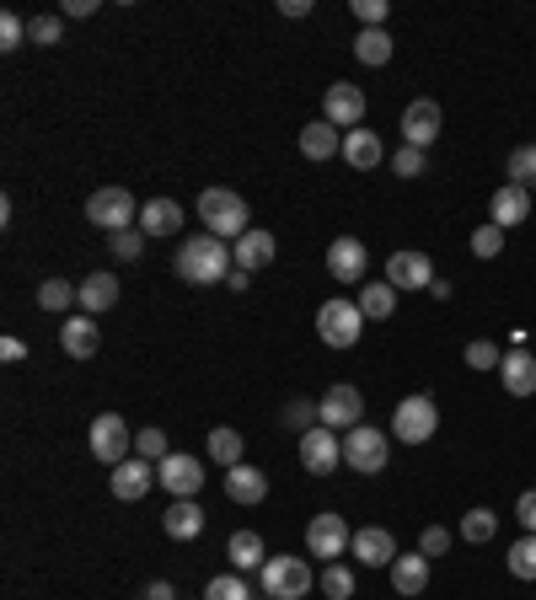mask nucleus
<instances>
[{"instance_id":"1","label":"nucleus","mask_w":536,"mask_h":600,"mask_svg":"<svg viewBox=\"0 0 536 600\" xmlns=\"http://www.w3.org/2000/svg\"><path fill=\"white\" fill-rule=\"evenodd\" d=\"M172 268H178V279H188V284H226L236 258H231V247H226L220 236L199 231V236H188V242L178 247Z\"/></svg>"},{"instance_id":"2","label":"nucleus","mask_w":536,"mask_h":600,"mask_svg":"<svg viewBox=\"0 0 536 600\" xmlns=\"http://www.w3.org/2000/svg\"><path fill=\"white\" fill-rule=\"evenodd\" d=\"M199 215H204V231L220 236V242H242L253 225H247V199L236 188H204L199 194Z\"/></svg>"},{"instance_id":"3","label":"nucleus","mask_w":536,"mask_h":600,"mask_svg":"<svg viewBox=\"0 0 536 600\" xmlns=\"http://www.w3.org/2000/svg\"><path fill=\"white\" fill-rule=\"evenodd\" d=\"M258 579H264V596L268 600H301L312 585H317L306 558H268L264 568H258Z\"/></svg>"},{"instance_id":"4","label":"nucleus","mask_w":536,"mask_h":600,"mask_svg":"<svg viewBox=\"0 0 536 600\" xmlns=\"http://www.w3.org/2000/svg\"><path fill=\"white\" fill-rule=\"evenodd\" d=\"M387 456H392V445H387V434H381V429H370V424L343 429V462H349L354 472L376 477V472H387Z\"/></svg>"},{"instance_id":"5","label":"nucleus","mask_w":536,"mask_h":600,"mask_svg":"<svg viewBox=\"0 0 536 600\" xmlns=\"http://www.w3.org/2000/svg\"><path fill=\"white\" fill-rule=\"evenodd\" d=\"M360 328H365L360 301H322V311H317V338H322L328 348H354V343H360Z\"/></svg>"},{"instance_id":"6","label":"nucleus","mask_w":536,"mask_h":600,"mask_svg":"<svg viewBox=\"0 0 536 600\" xmlns=\"http://www.w3.org/2000/svg\"><path fill=\"white\" fill-rule=\"evenodd\" d=\"M86 440H92V456L108 462V467H124L130 451H134V434H130V424H124L119 413H97L92 429H86Z\"/></svg>"},{"instance_id":"7","label":"nucleus","mask_w":536,"mask_h":600,"mask_svg":"<svg viewBox=\"0 0 536 600\" xmlns=\"http://www.w3.org/2000/svg\"><path fill=\"white\" fill-rule=\"evenodd\" d=\"M435 429H440V407L435 397H402L398 413H392V434H398L402 445H424V440H435Z\"/></svg>"},{"instance_id":"8","label":"nucleus","mask_w":536,"mask_h":600,"mask_svg":"<svg viewBox=\"0 0 536 600\" xmlns=\"http://www.w3.org/2000/svg\"><path fill=\"white\" fill-rule=\"evenodd\" d=\"M86 220H92V225H102V231L113 236V231L139 225V209H134L130 188H97V194L86 199Z\"/></svg>"},{"instance_id":"9","label":"nucleus","mask_w":536,"mask_h":600,"mask_svg":"<svg viewBox=\"0 0 536 600\" xmlns=\"http://www.w3.org/2000/svg\"><path fill=\"white\" fill-rule=\"evenodd\" d=\"M317 413H322V429H354V424H365V397H360V387L333 381L317 402Z\"/></svg>"},{"instance_id":"10","label":"nucleus","mask_w":536,"mask_h":600,"mask_svg":"<svg viewBox=\"0 0 536 600\" xmlns=\"http://www.w3.org/2000/svg\"><path fill=\"white\" fill-rule=\"evenodd\" d=\"M349 541H354V531H349L343 515H333V510H328V515H312V526H306V552H312V558H328V563H333V558L349 552Z\"/></svg>"},{"instance_id":"11","label":"nucleus","mask_w":536,"mask_h":600,"mask_svg":"<svg viewBox=\"0 0 536 600\" xmlns=\"http://www.w3.org/2000/svg\"><path fill=\"white\" fill-rule=\"evenodd\" d=\"M322 119L333 124V130H360V119H365V91L360 86H349V81H333L328 86V97H322Z\"/></svg>"},{"instance_id":"12","label":"nucleus","mask_w":536,"mask_h":600,"mask_svg":"<svg viewBox=\"0 0 536 600\" xmlns=\"http://www.w3.org/2000/svg\"><path fill=\"white\" fill-rule=\"evenodd\" d=\"M156 477H161V488L172 493V499H194L204 488V462L199 456H183V451H172L161 467H156Z\"/></svg>"},{"instance_id":"13","label":"nucleus","mask_w":536,"mask_h":600,"mask_svg":"<svg viewBox=\"0 0 536 600\" xmlns=\"http://www.w3.org/2000/svg\"><path fill=\"white\" fill-rule=\"evenodd\" d=\"M343 462V440H338L333 429H312V434H301V467L312 472V477H328V472Z\"/></svg>"},{"instance_id":"14","label":"nucleus","mask_w":536,"mask_h":600,"mask_svg":"<svg viewBox=\"0 0 536 600\" xmlns=\"http://www.w3.org/2000/svg\"><path fill=\"white\" fill-rule=\"evenodd\" d=\"M402 139H407L413 150H429V145L440 139V102H435V97L407 102V113H402Z\"/></svg>"},{"instance_id":"15","label":"nucleus","mask_w":536,"mask_h":600,"mask_svg":"<svg viewBox=\"0 0 536 600\" xmlns=\"http://www.w3.org/2000/svg\"><path fill=\"white\" fill-rule=\"evenodd\" d=\"M387 284H392V290H429V284H435V264H429V258H424V253H407V247H402V253H392V258H387Z\"/></svg>"},{"instance_id":"16","label":"nucleus","mask_w":536,"mask_h":600,"mask_svg":"<svg viewBox=\"0 0 536 600\" xmlns=\"http://www.w3.org/2000/svg\"><path fill=\"white\" fill-rule=\"evenodd\" d=\"M365 264H370V253H365L360 236H333V247H328V273H333L338 284H360V279H365Z\"/></svg>"},{"instance_id":"17","label":"nucleus","mask_w":536,"mask_h":600,"mask_svg":"<svg viewBox=\"0 0 536 600\" xmlns=\"http://www.w3.org/2000/svg\"><path fill=\"white\" fill-rule=\"evenodd\" d=\"M349 552L360 563H370V568H392L398 563V541H392V531H381V526H360L354 541H349Z\"/></svg>"},{"instance_id":"18","label":"nucleus","mask_w":536,"mask_h":600,"mask_svg":"<svg viewBox=\"0 0 536 600\" xmlns=\"http://www.w3.org/2000/svg\"><path fill=\"white\" fill-rule=\"evenodd\" d=\"M124 295H119V273H108V268H97V273H86L81 279V311L86 317H97V311H113Z\"/></svg>"},{"instance_id":"19","label":"nucleus","mask_w":536,"mask_h":600,"mask_svg":"<svg viewBox=\"0 0 536 600\" xmlns=\"http://www.w3.org/2000/svg\"><path fill=\"white\" fill-rule=\"evenodd\" d=\"M343 161H349L354 172H376V167L387 161L381 134H376V130H349V134H343Z\"/></svg>"},{"instance_id":"20","label":"nucleus","mask_w":536,"mask_h":600,"mask_svg":"<svg viewBox=\"0 0 536 600\" xmlns=\"http://www.w3.org/2000/svg\"><path fill=\"white\" fill-rule=\"evenodd\" d=\"M499 381H504L510 397H532L536 392V354L532 348H510L504 365H499Z\"/></svg>"},{"instance_id":"21","label":"nucleus","mask_w":536,"mask_h":600,"mask_svg":"<svg viewBox=\"0 0 536 600\" xmlns=\"http://www.w3.org/2000/svg\"><path fill=\"white\" fill-rule=\"evenodd\" d=\"M150 482H156V462H139V456H130L124 467H113V499L134 504V499H145V493H150Z\"/></svg>"},{"instance_id":"22","label":"nucleus","mask_w":536,"mask_h":600,"mask_svg":"<svg viewBox=\"0 0 536 600\" xmlns=\"http://www.w3.org/2000/svg\"><path fill=\"white\" fill-rule=\"evenodd\" d=\"M532 215V194L521 188V183H504L499 194H494V204H488V220L499 225V231H510V225H521Z\"/></svg>"},{"instance_id":"23","label":"nucleus","mask_w":536,"mask_h":600,"mask_svg":"<svg viewBox=\"0 0 536 600\" xmlns=\"http://www.w3.org/2000/svg\"><path fill=\"white\" fill-rule=\"evenodd\" d=\"M226 493H231L236 504H264L268 477L258 467H247V462H236V467H226Z\"/></svg>"},{"instance_id":"24","label":"nucleus","mask_w":536,"mask_h":600,"mask_svg":"<svg viewBox=\"0 0 536 600\" xmlns=\"http://www.w3.org/2000/svg\"><path fill=\"white\" fill-rule=\"evenodd\" d=\"M301 156H306V161H333V156H343V134H338L328 119L306 124V130H301Z\"/></svg>"},{"instance_id":"25","label":"nucleus","mask_w":536,"mask_h":600,"mask_svg":"<svg viewBox=\"0 0 536 600\" xmlns=\"http://www.w3.org/2000/svg\"><path fill=\"white\" fill-rule=\"evenodd\" d=\"M273 253H279V242H273L268 231H258V225H253V231H247V236H242V242L231 247V258H236V268H247V273H258V268H268V264H273Z\"/></svg>"},{"instance_id":"26","label":"nucleus","mask_w":536,"mask_h":600,"mask_svg":"<svg viewBox=\"0 0 536 600\" xmlns=\"http://www.w3.org/2000/svg\"><path fill=\"white\" fill-rule=\"evenodd\" d=\"M97 343H102V333H97V322L81 311V317H70L65 328H60V348H65L70 359H92L97 354Z\"/></svg>"},{"instance_id":"27","label":"nucleus","mask_w":536,"mask_h":600,"mask_svg":"<svg viewBox=\"0 0 536 600\" xmlns=\"http://www.w3.org/2000/svg\"><path fill=\"white\" fill-rule=\"evenodd\" d=\"M392 590L407 600H418L424 590H429V558L424 552H413V558H398L392 563Z\"/></svg>"},{"instance_id":"28","label":"nucleus","mask_w":536,"mask_h":600,"mask_svg":"<svg viewBox=\"0 0 536 600\" xmlns=\"http://www.w3.org/2000/svg\"><path fill=\"white\" fill-rule=\"evenodd\" d=\"M161 531L172 536V541H194L204 531V510L194 499H172V510L161 515Z\"/></svg>"},{"instance_id":"29","label":"nucleus","mask_w":536,"mask_h":600,"mask_svg":"<svg viewBox=\"0 0 536 600\" xmlns=\"http://www.w3.org/2000/svg\"><path fill=\"white\" fill-rule=\"evenodd\" d=\"M178 225H183V209L172 199H150L139 209V231L145 236H178Z\"/></svg>"},{"instance_id":"30","label":"nucleus","mask_w":536,"mask_h":600,"mask_svg":"<svg viewBox=\"0 0 536 600\" xmlns=\"http://www.w3.org/2000/svg\"><path fill=\"white\" fill-rule=\"evenodd\" d=\"M360 311H365V322H387V317L398 311V290H392L387 279L365 284V290H360Z\"/></svg>"},{"instance_id":"31","label":"nucleus","mask_w":536,"mask_h":600,"mask_svg":"<svg viewBox=\"0 0 536 600\" xmlns=\"http://www.w3.org/2000/svg\"><path fill=\"white\" fill-rule=\"evenodd\" d=\"M226 558L242 568V574H253V568H264L268 552H264V536L258 531H236L231 536V547H226Z\"/></svg>"},{"instance_id":"32","label":"nucleus","mask_w":536,"mask_h":600,"mask_svg":"<svg viewBox=\"0 0 536 600\" xmlns=\"http://www.w3.org/2000/svg\"><path fill=\"white\" fill-rule=\"evenodd\" d=\"M354 60H360V65H387V60H392L387 27H365V33L354 38Z\"/></svg>"},{"instance_id":"33","label":"nucleus","mask_w":536,"mask_h":600,"mask_svg":"<svg viewBox=\"0 0 536 600\" xmlns=\"http://www.w3.org/2000/svg\"><path fill=\"white\" fill-rule=\"evenodd\" d=\"M38 306H44V311H70V306H81V284H70V279H44V284H38Z\"/></svg>"},{"instance_id":"34","label":"nucleus","mask_w":536,"mask_h":600,"mask_svg":"<svg viewBox=\"0 0 536 600\" xmlns=\"http://www.w3.org/2000/svg\"><path fill=\"white\" fill-rule=\"evenodd\" d=\"M209 462H220V467H236L242 462V429H209Z\"/></svg>"},{"instance_id":"35","label":"nucleus","mask_w":536,"mask_h":600,"mask_svg":"<svg viewBox=\"0 0 536 600\" xmlns=\"http://www.w3.org/2000/svg\"><path fill=\"white\" fill-rule=\"evenodd\" d=\"M494 531H499V515H494V510H467V515H462V541H472V547L494 541Z\"/></svg>"},{"instance_id":"36","label":"nucleus","mask_w":536,"mask_h":600,"mask_svg":"<svg viewBox=\"0 0 536 600\" xmlns=\"http://www.w3.org/2000/svg\"><path fill=\"white\" fill-rule=\"evenodd\" d=\"M504 172H510V183H521V188L532 194V188H536V145H515Z\"/></svg>"},{"instance_id":"37","label":"nucleus","mask_w":536,"mask_h":600,"mask_svg":"<svg viewBox=\"0 0 536 600\" xmlns=\"http://www.w3.org/2000/svg\"><path fill=\"white\" fill-rule=\"evenodd\" d=\"M134 456L161 467V462L172 456V451H167V429H139V434H134Z\"/></svg>"},{"instance_id":"38","label":"nucleus","mask_w":536,"mask_h":600,"mask_svg":"<svg viewBox=\"0 0 536 600\" xmlns=\"http://www.w3.org/2000/svg\"><path fill=\"white\" fill-rule=\"evenodd\" d=\"M108 253H113L119 264H134V258L145 253V231H139V225H130V231H113V236H108Z\"/></svg>"},{"instance_id":"39","label":"nucleus","mask_w":536,"mask_h":600,"mask_svg":"<svg viewBox=\"0 0 536 600\" xmlns=\"http://www.w3.org/2000/svg\"><path fill=\"white\" fill-rule=\"evenodd\" d=\"M510 574L515 579H536V536H521L510 547Z\"/></svg>"},{"instance_id":"40","label":"nucleus","mask_w":536,"mask_h":600,"mask_svg":"<svg viewBox=\"0 0 536 600\" xmlns=\"http://www.w3.org/2000/svg\"><path fill=\"white\" fill-rule=\"evenodd\" d=\"M204 600H253V596H247V579L242 574H220V579L204 585Z\"/></svg>"},{"instance_id":"41","label":"nucleus","mask_w":536,"mask_h":600,"mask_svg":"<svg viewBox=\"0 0 536 600\" xmlns=\"http://www.w3.org/2000/svg\"><path fill=\"white\" fill-rule=\"evenodd\" d=\"M60 33H65V16H33L27 22V44H38V49L60 44Z\"/></svg>"},{"instance_id":"42","label":"nucleus","mask_w":536,"mask_h":600,"mask_svg":"<svg viewBox=\"0 0 536 600\" xmlns=\"http://www.w3.org/2000/svg\"><path fill=\"white\" fill-rule=\"evenodd\" d=\"M499 253H504V231H499L494 220L477 225V231H472V258H499Z\"/></svg>"},{"instance_id":"43","label":"nucleus","mask_w":536,"mask_h":600,"mask_svg":"<svg viewBox=\"0 0 536 600\" xmlns=\"http://www.w3.org/2000/svg\"><path fill=\"white\" fill-rule=\"evenodd\" d=\"M499 365H504L499 343H488V338H472V343H467V370H499Z\"/></svg>"},{"instance_id":"44","label":"nucleus","mask_w":536,"mask_h":600,"mask_svg":"<svg viewBox=\"0 0 536 600\" xmlns=\"http://www.w3.org/2000/svg\"><path fill=\"white\" fill-rule=\"evenodd\" d=\"M322 596H328V600H349V596H354V574H349L343 563H328V568H322Z\"/></svg>"},{"instance_id":"45","label":"nucleus","mask_w":536,"mask_h":600,"mask_svg":"<svg viewBox=\"0 0 536 600\" xmlns=\"http://www.w3.org/2000/svg\"><path fill=\"white\" fill-rule=\"evenodd\" d=\"M284 424H290V429H301V434H312V429L322 424V413H317V402L295 397L290 407H284Z\"/></svg>"},{"instance_id":"46","label":"nucleus","mask_w":536,"mask_h":600,"mask_svg":"<svg viewBox=\"0 0 536 600\" xmlns=\"http://www.w3.org/2000/svg\"><path fill=\"white\" fill-rule=\"evenodd\" d=\"M392 172H398V177H424V172H429V156L413 150V145H402L398 156H392Z\"/></svg>"},{"instance_id":"47","label":"nucleus","mask_w":536,"mask_h":600,"mask_svg":"<svg viewBox=\"0 0 536 600\" xmlns=\"http://www.w3.org/2000/svg\"><path fill=\"white\" fill-rule=\"evenodd\" d=\"M22 44H27V22L16 11H5L0 16V49H22Z\"/></svg>"},{"instance_id":"48","label":"nucleus","mask_w":536,"mask_h":600,"mask_svg":"<svg viewBox=\"0 0 536 600\" xmlns=\"http://www.w3.org/2000/svg\"><path fill=\"white\" fill-rule=\"evenodd\" d=\"M418 552H424V558H440V552H451V531H446V526H429V531L418 536Z\"/></svg>"},{"instance_id":"49","label":"nucleus","mask_w":536,"mask_h":600,"mask_svg":"<svg viewBox=\"0 0 536 600\" xmlns=\"http://www.w3.org/2000/svg\"><path fill=\"white\" fill-rule=\"evenodd\" d=\"M354 16H360L365 27H381V22H387V0H354Z\"/></svg>"},{"instance_id":"50","label":"nucleus","mask_w":536,"mask_h":600,"mask_svg":"<svg viewBox=\"0 0 536 600\" xmlns=\"http://www.w3.org/2000/svg\"><path fill=\"white\" fill-rule=\"evenodd\" d=\"M515 515H521V526H526V536H536V488H532V493H521V504H515Z\"/></svg>"},{"instance_id":"51","label":"nucleus","mask_w":536,"mask_h":600,"mask_svg":"<svg viewBox=\"0 0 536 600\" xmlns=\"http://www.w3.org/2000/svg\"><path fill=\"white\" fill-rule=\"evenodd\" d=\"M0 354H5V365H22L27 359V343L22 338H0Z\"/></svg>"},{"instance_id":"52","label":"nucleus","mask_w":536,"mask_h":600,"mask_svg":"<svg viewBox=\"0 0 536 600\" xmlns=\"http://www.w3.org/2000/svg\"><path fill=\"white\" fill-rule=\"evenodd\" d=\"M92 11H97V0H65L60 5V16H92Z\"/></svg>"},{"instance_id":"53","label":"nucleus","mask_w":536,"mask_h":600,"mask_svg":"<svg viewBox=\"0 0 536 600\" xmlns=\"http://www.w3.org/2000/svg\"><path fill=\"white\" fill-rule=\"evenodd\" d=\"M279 16H312V0H279Z\"/></svg>"},{"instance_id":"54","label":"nucleus","mask_w":536,"mask_h":600,"mask_svg":"<svg viewBox=\"0 0 536 600\" xmlns=\"http://www.w3.org/2000/svg\"><path fill=\"white\" fill-rule=\"evenodd\" d=\"M145 600H178V590L167 579H156V585H145Z\"/></svg>"},{"instance_id":"55","label":"nucleus","mask_w":536,"mask_h":600,"mask_svg":"<svg viewBox=\"0 0 536 600\" xmlns=\"http://www.w3.org/2000/svg\"><path fill=\"white\" fill-rule=\"evenodd\" d=\"M226 284H231V290H247V284H253V273H247V268H231V279H226Z\"/></svg>"},{"instance_id":"56","label":"nucleus","mask_w":536,"mask_h":600,"mask_svg":"<svg viewBox=\"0 0 536 600\" xmlns=\"http://www.w3.org/2000/svg\"><path fill=\"white\" fill-rule=\"evenodd\" d=\"M264 600H268V596H264Z\"/></svg>"}]
</instances>
